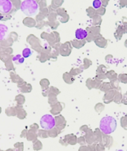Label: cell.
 <instances>
[{"mask_svg":"<svg viewBox=\"0 0 127 151\" xmlns=\"http://www.w3.org/2000/svg\"><path fill=\"white\" fill-rule=\"evenodd\" d=\"M117 128V121L112 116L103 117L100 122V129L104 134H111Z\"/></svg>","mask_w":127,"mask_h":151,"instance_id":"1","label":"cell"},{"mask_svg":"<svg viewBox=\"0 0 127 151\" xmlns=\"http://www.w3.org/2000/svg\"><path fill=\"white\" fill-rule=\"evenodd\" d=\"M20 8L25 15L32 17L37 14L39 6L36 0H25L21 4Z\"/></svg>","mask_w":127,"mask_h":151,"instance_id":"2","label":"cell"},{"mask_svg":"<svg viewBox=\"0 0 127 151\" xmlns=\"http://www.w3.org/2000/svg\"><path fill=\"white\" fill-rule=\"evenodd\" d=\"M55 119L51 115L47 114L44 115L40 119V125L42 129L45 130H49L54 128L55 126Z\"/></svg>","mask_w":127,"mask_h":151,"instance_id":"3","label":"cell"},{"mask_svg":"<svg viewBox=\"0 0 127 151\" xmlns=\"http://www.w3.org/2000/svg\"><path fill=\"white\" fill-rule=\"evenodd\" d=\"M13 4L10 0H0V12L8 14L12 11Z\"/></svg>","mask_w":127,"mask_h":151,"instance_id":"4","label":"cell"},{"mask_svg":"<svg viewBox=\"0 0 127 151\" xmlns=\"http://www.w3.org/2000/svg\"><path fill=\"white\" fill-rule=\"evenodd\" d=\"M88 36V32L86 30L83 29V28H78L75 31V37L77 40H83L87 37Z\"/></svg>","mask_w":127,"mask_h":151,"instance_id":"5","label":"cell"},{"mask_svg":"<svg viewBox=\"0 0 127 151\" xmlns=\"http://www.w3.org/2000/svg\"><path fill=\"white\" fill-rule=\"evenodd\" d=\"M8 31V27L4 25H0V40L4 39Z\"/></svg>","mask_w":127,"mask_h":151,"instance_id":"6","label":"cell"},{"mask_svg":"<svg viewBox=\"0 0 127 151\" xmlns=\"http://www.w3.org/2000/svg\"><path fill=\"white\" fill-rule=\"evenodd\" d=\"M14 61L17 63V64H21L24 62V58H22L20 55H17L14 58Z\"/></svg>","mask_w":127,"mask_h":151,"instance_id":"7","label":"cell"},{"mask_svg":"<svg viewBox=\"0 0 127 151\" xmlns=\"http://www.w3.org/2000/svg\"><path fill=\"white\" fill-rule=\"evenodd\" d=\"M31 54H32V52H31V49H29V48H25L22 52V55H23L24 58H28V57L31 56Z\"/></svg>","mask_w":127,"mask_h":151,"instance_id":"8","label":"cell"},{"mask_svg":"<svg viewBox=\"0 0 127 151\" xmlns=\"http://www.w3.org/2000/svg\"><path fill=\"white\" fill-rule=\"evenodd\" d=\"M101 5H102V2H101L100 0H94L93 2V7L95 9H98V8H100Z\"/></svg>","mask_w":127,"mask_h":151,"instance_id":"9","label":"cell"},{"mask_svg":"<svg viewBox=\"0 0 127 151\" xmlns=\"http://www.w3.org/2000/svg\"><path fill=\"white\" fill-rule=\"evenodd\" d=\"M116 151H123V150H118Z\"/></svg>","mask_w":127,"mask_h":151,"instance_id":"10","label":"cell"},{"mask_svg":"<svg viewBox=\"0 0 127 151\" xmlns=\"http://www.w3.org/2000/svg\"><path fill=\"white\" fill-rule=\"evenodd\" d=\"M8 151H12V150H8Z\"/></svg>","mask_w":127,"mask_h":151,"instance_id":"11","label":"cell"}]
</instances>
